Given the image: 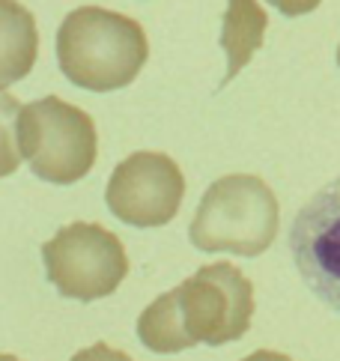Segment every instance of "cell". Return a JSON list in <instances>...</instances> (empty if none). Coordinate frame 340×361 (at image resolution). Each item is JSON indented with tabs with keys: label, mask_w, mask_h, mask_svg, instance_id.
<instances>
[{
	"label": "cell",
	"mask_w": 340,
	"mask_h": 361,
	"mask_svg": "<svg viewBox=\"0 0 340 361\" xmlns=\"http://www.w3.org/2000/svg\"><path fill=\"white\" fill-rule=\"evenodd\" d=\"M45 275L54 290L75 302L111 295L128 275L123 242L102 224L72 221L42 245Z\"/></svg>",
	"instance_id": "4"
},
{
	"label": "cell",
	"mask_w": 340,
	"mask_h": 361,
	"mask_svg": "<svg viewBox=\"0 0 340 361\" xmlns=\"http://www.w3.org/2000/svg\"><path fill=\"white\" fill-rule=\"evenodd\" d=\"M281 206L260 176L230 173L215 179L188 227L191 245L206 254L257 257L274 242Z\"/></svg>",
	"instance_id": "2"
},
{
	"label": "cell",
	"mask_w": 340,
	"mask_h": 361,
	"mask_svg": "<svg viewBox=\"0 0 340 361\" xmlns=\"http://www.w3.org/2000/svg\"><path fill=\"white\" fill-rule=\"evenodd\" d=\"M18 156L51 185H72L96 164L99 135L87 111L60 96H45L21 105L16 117Z\"/></svg>",
	"instance_id": "3"
},
{
	"label": "cell",
	"mask_w": 340,
	"mask_h": 361,
	"mask_svg": "<svg viewBox=\"0 0 340 361\" xmlns=\"http://www.w3.org/2000/svg\"><path fill=\"white\" fill-rule=\"evenodd\" d=\"M0 361H21L18 355H9V353H0Z\"/></svg>",
	"instance_id": "15"
},
{
	"label": "cell",
	"mask_w": 340,
	"mask_h": 361,
	"mask_svg": "<svg viewBox=\"0 0 340 361\" xmlns=\"http://www.w3.org/2000/svg\"><path fill=\"white\" fill-rule=\"evenodd\" d=\"M182 197H186V176L179 164L164 152L150 149L123 159L104 188L108 209L132 227H162L174 221Z\"/></svg>",
	"instance_id": "6"
},
{
	"label": "cell",
	"mask_w": 340,
	"mask_h": 361,
	"mask_svg": "<svg viewBox=\"0 0 340 361\" xmlns=\"http://www.w3.org/2000/svg\"><path fill=\"white\" fill-rule=\"evenodd\" d=\"M69 361H132V358L120 350H111L108 343H93V346H87V350H78Z\"/></svg>",
	"instance_id": "12"
},
{
	"label": "cell",
	"mask_w": 340,
	"mask_h": 361,
	"mask_svg": "<svg viewBox=\"0 0 340 361\" xmlns=\"http://www.w3.org/2000/svg\"><path fill=\"white\" fill-rule=\"evenodd\" d=\"M150 57L147 33L123 12L104 6H78L60 21L57 63L66 81L111 93L132 84Z\"/></svg>",
	"instance_id": "1"
},
{
	"label": "cell",
	"mask_w": 340,
	"mask_h": 361,
	"mask_svg": "<svg viewBox=\"0 0 340 361\" xmlns=\"http://www.w3.org/2000/svg\"><path fill=\"white\" fill-rule=\"evenodd\" d=\"M337 66H340V45H337Z\"/></svg>",
	"instance_id": "16"
},
{
	"label": "cell",
	"mask_w": 340,
	"mask_h": 361,
	"mask_svg": "<svg viewBox=\"0 0 340 361\" xmlns=\"http://www.w3.org/2000/svg\"><path fill=\"white\" fill-rule=\"evenodd\" d=\"M266 27H269V16L257 0H227L224 27H221V48H224L230 66L221 87H227L251 63L257 51L263 48Z\"/></svg>",
	"instance_id": "9"
},
{
	"label": "cell",
	"mask_w": 340,
	"mask_h": 361,
	"mask_svg": "<svg viewBox=\"0 0 340 361\" xmlns=\"http://www.w3.org/2000/svg\"><path fill=\"white\" fill-rule=\"evenodd\" d=\"M290 254L310 293L340 314V176L296 212Z\"/></svg>",
	"instance_id": "7"
},
{
	"label": "cell",
	"mask_w": 340,
	"mask_h": 361,
	"mask_svg": "<svg viewBox=\"0 0 340 361\" xmlns=\"http://www.w3.org/2000/svg\"><path fill=\"white\" fill-rule=\"evenodd\" d=\"M39 54L36 18L18 0H0V90L28 78Z\"/></svg>",
	"instance_id": "8"
},
{
	"label": "cell",
	"mask_w": 340,
	"mask_h": 361,
	"mask_svg": "<svg viewBox=\"0 0 340 361\" xmlns=\"http://www.w3.org/2000/svg\"><path fill=\"white\" fill-rule=\"evenodd\" d=\"M21 111V102L9 93L0 90V176H9L18 171L21 156L16 144V117Z\"/></svg>",
	"instance_id": "11"
},
{
	"label": "cell",
	"mask_w": 340,
	"mask_h": 361,
	"mask_svg": "<svg viewBox=\"0 0 340 361\" xmlns=\"http://www.w3.org/2000/svg\"><path fill=\"white\" fill-rule=\"evenodd\" d=\"M242 361H293L290 355H284V353H272V350H257V353H251L248 358H242Z\"/></svg>",
	"instance_id": "14"
},
{
	"label": "cell",
	"mask_w": 340,
	"mask_h": 361,
	"mask_svg": "<svg viewBox=\"0 0 340 361\" xmlns=\"http://www.w3.org/2000/svg\"><path fill=\"white\" fill-rule=\"evenodd\" d=\"M138 338H140V343L147 346V350L159 353V355L182 353V350H188V346H194L188 341L186 329H182L174 290L159 295V299H155L147 311L138 317Z\"/></svg>",
	"instance_id": "10"
},
{
	"label": "cell",
	"mask_w": 340,
	"mask_h": 361,
	"mask_svg": "<svg viewBox=\"0 0 340 361\" xmlns=\"http://www.w3.org/2000/svg\"><path fill=\"white\" fill-rule=\"evenodd\" d=\"M269 4L278 12H284V16L296 18V16H308V12H313L322 0H269Z\"/></svg>",
	"instance_id": "13"
},
{
	"label": "cell",
	"mask_w": 340,
	"mask_h": 361,
	"mask_svg": "<svg viewBox=\"0 0 340 361\" xmlns=\"http://www.w3.org/2000/svg\"><path fill=\"white\" fill-rule=\"evenodd\" d=\"M174 293L182 329L191 343L224 346L251 329L254 283L233 263H209Z\"/></svg>",
	"instance_id": "5"
}]
</instances>
